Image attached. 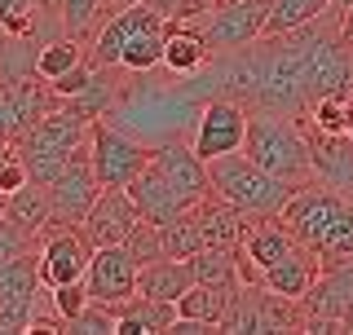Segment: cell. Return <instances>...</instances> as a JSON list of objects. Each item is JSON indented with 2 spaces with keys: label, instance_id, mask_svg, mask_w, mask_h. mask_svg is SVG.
Masks as SVG:
<instances>
[{
  "label": "cell",
  "instance_id": "obj_25",
  "mask_svg": "<svg viewBox=\"0 0 353 335\" xmlns=\"http://www.w3.org/2000/svg\"><path fill=\"white\" fill-rule=\"evenodd\" d=\"M5 212H9V216H14V221H22V225H27V230L44 234V225H49V221H53L49 185H44V181H27L22 190H14V194H9Z\"/></svg>",
  "mask_w": 353,
  "mask_h": 335
},
{
  "label": "cell",
  "instance_id": "obj_13",
  "mask_svg": "<svg viewBox=\"0 0 353 335\" xmlns=\"http://www.w3.org/2000/svg\"><path fill=\"white\" fill-rule=\"evenodd\" d=\"M150 163L163 172V181L176 190V199H181L185 207H194L199 199L212 194V176H208V159H199L194 146H181V141H163V146H154Z\"/></svg>",
  "mask_w": 353,
  "mask_h": 335
},
{
  "label": "cell",
  "instance_id": "obj_40",
  "mask_svg": "<svg viewBox=\"0 0 353 335\" xmlns=\"http://www.w3.org/2000/svg\"><path fill=\"white\" fill-rule=\"evenodd\" d=\"M349 137H353V132H349Z\"/></svg>",
  "mask_w": 353,
  "mask_h": 335
},
{
  "label": "cell",
  "instance_id": "obj_15",
  "mask_svg": "<svg viewBox=\"0 0 353 335\" xmlns=\"http://www.w3.org/2000/svg\"><path fill=\"white\" fill-rule=\"evenodd\" d=\"M185 212H190L199 252H203V247H239L243 234H248V221H252L248 212H239L234 203H225L216 190L208 199H199L194 207H185Z\"/></svg>",
  "mask_w": 353,
  "mask_h": 335
},
{
  "label": "cell",
  "instance_id": "obj_5",
  "mask_svg": "<svg viewBox=\"0 0 353 335\" xmlns=\"http://www.w3.org/2000/svg\"><path fill=\"white\" fill-rule=\"evenodd\" d=\"M349 203H353L349 194H336V190H327L318 181H305V185L292 190V199L283 203L279 216L292 225V234L305 243V247L318 252L327 243V234L340 225V216L349 212Z\"/></svg>",
  "mask_w": 353,
  "mask_h": 335
},
{
  "label": "cell",
  "instance_id": "obj_23",
  "mask_svg": "<svg viewBox=\"0 0 353 335\" xmlns=\"http://www.w3.org/2000/svg\"><path fill=\"white\" fill-rule=\"evenodd\" d=\"M243 287V283H239ZM239 287H208V283H194L190 292L176 300V318H194V322H208V327H221V314L230 309Z\"/></svg>",
  "mask_w": 353,
  "mask_h": 335
},
{
  "label": "cell",
  "instance_id": "obj_22",
  "mask_svg": "<svg viewBox=\"0 0 353 335\" xmlns=\"http://www.w3.org/2000/svg\"><path fill=\"white\" fill-rule=\"evenodd\" d=\"M88 58V49H84V40H75V36H53V40H44L40 49H36V62H31V71L40 75V80H62L66 71H75Z\"/></svg>",
  "mask_w": 353,
  "mask_h": 335
},
{
  "label": "cell",
  "instance_id": "obj_8",
  "mask_svg": "<svg viewBox=\"0 0 353 335\" xmlns=\"http://www.w3.org/2000/svg\"><path fill=\"white\" fill-rule=\"evenodd\" d=\"M248 141V106L234 97H208L199 106L190 146L199 159H216V154H234Z\"/></svg>",
  "mask_w": 353,
  "mask_h": 335
},
{
  "label": "cell",
  "instance_id": "obj_7",
  "mask_svg": "<svg viewBox=\"0 0 353 335\" xmlns=\"http://www.w3.org/2000/svg\"><path fill=\"white\" fill-rule=\"evenodd\" d=\"M93 261V243L84 238L80 225L71 221H49L40 234V283L44 287H66L80 283Z\"/></svg>",
  "mask_w": 353,
  "mask_h": 335
},
{
  "label": "cell",
  "instance_id": "obj_32",
  "mask_svg": "<svg viewBox=\"0 0 353 335\" xmlns=\"http://www.w3.org/2000/svg\"><path fill=\"white\" fill-rule=\"evenodd\" d=\"M66 331L75 335H115V305H97V300H88V305L66 322Z\"/></svg>",
  "mask_w": 353,
  "mask_h": 335
},
{
  "label": "cell",
  "instance_id": "obj_14",
  "mask_svg": "<svg viewBox=\"0 0 353 335\" xmlns=\"http://www.w3.org/2000/svg\"><path fill=\"white\" fill-rule=\"evenodd\" d=\"M154 22H163V14H154L146 0H141V5L119 9V14H110L102 27L93 31V40H88V62H93L97 71H110V66H119V53H124V44L137 36V31L154 27Z\"/></svg>",
  "mask_w": 353,
  "mask_h": 335
},
{
  "label": "cell",
  "instance_id": "obj_24",
  "mask_svg": "<svg viewBox=\"0 0 353 335\" xmlns=\"http://www.w3.org/2000/svg\"><path fill=\"white\" fill-rule=\"evenodd\" d=\"M190 261V274L194 283H208V287H239V247H203Z\"/></svg>",
  "mask_w": 353,
  "mask_h": 335
},
{
  "label": "cell",
  "instance_id": "obj_34",
  "mask_svg": "<svg viewBox=\"0 0 353 335\" xmlns=\"http://www.w3.org/2000/svg\"><path fill=\"white\" fill-rule=\"evenodd\" d=\"M31 181V172H27V163H22V154H14V159H5L0 163V194H14V190H22Z\"/></svg>",
  "mask_w": 353,
  "mask_h": 335
},
{
  "label": "cell",
  "instance_id": "obj_29",
  "mask_svg": "<svg viewBox=\"0 0 353 335\" xmlns=\"http://www.w3.org/2000/svg\"><path fill=\"white\" fill-rule=\"evenodd\" d=\"M309 124L323 132H353V93L340 88V93H323L314 106H309Z\"/></svg>",
  "mask_w": 353,
  "mask_h": 335
},
{
  "label": "cell",
  "instance_id": "obj_18",
  "mask_svg": "<svg viewBox=\"0 0 353 335\" xmlns=\"http://www.w3.org/2000/svg\"><path fill=\"white\" fill-rule=\"evenodd\" d=\"M128 194H132V203H137V212L146 221H154V225H168V221H176L185 212V203L181 199H176V190L163 181V172L154 163H146L141 168L137 176H132V181L124 185Z\"/></svg>",
  "mask_w": 353,
  "mask_h": 335
},
{
  "label": "cell",
  "instance_id": "obj_39",
  "mask_svg": "<svg viewBox=\"0 0 353 335\" xmlns=\"http://www.w3.org/2000/svg\"><path fill=\"white\" fill-rule=\"evenodd\" d=\"M331 5H340V9H345V5H353V0H331Z\"/></svg>",
  "mask_w": 353,
  "mask_h": 335
},
{
  "label": "cell",
  "instance_id": "obj_11",
  "mask_svg": "<svg viewBox=\"0 0 353 335\" xmlns=\"http://www.w3.org/2000/svg\"><path fill=\"white\" fill-rule=\"evenodd\" d=\"M137 221H141V212H137L128 190L124 185H102V194H97L93 207L84 212L80 230H84V238L93 243V247H106V243H124Z\"/></svg>",
  "mask_w": 353,
  "mask_h": 335
},
{
  "label": "cell",
  "instance_id": "obj_12",
  "mask_svg": "<svg viewBox=\"0 0 353 335\" xmlns=\"http://www.w3.org/2000/svg\"><path fill=\"white\" fill-rule=\"evenodd\" d=\"M305 132H309V176L353 199V137L349 132H323L314 124Z\"/></svg>",
  "mask_w": 353,
  "mask_h": 335
},
{
  "label": "cell",
  "instance_id": "obj_20",
  "mask_svg": "<svg viewBox=\"0 0 353 335\" xmlns=\"http://www.w3.org/2000/svg\"><path fill=\"white\" fill-rule=\"evenodd\" d=\"M296 243H301V238L292 234V225H287L283 216H256V221H248V234H243L239 247L248 252L261 270H270V265H279Z\"/></svg>",
  "mask_w": 353,
  "mask_h": 335
},
{
  "label": "cell",
  "instance_id": "obj_6",
  "mask_svg": "<svg viewBox=\"0 0 353 335\" xmlns=\"http://www.w3.org/2000/svg\"><path fill=\"white\" fill-rule=\"evenodd\" d=\"M88 154H93V168H97V181L102 185H128L132 176L150 163L154 146L128 137L124 128L106 124V119H97V124L88 128Z\"/></svg>",
  "mask_w": 353,
  "mask_h": 335
},
{
  "label": "cell",
  "instance_id": "obj_37",
  "mask_svg": "<svg viewBox=\"0 0 353 335\" xmlns=\"http://www.w3.org/2000/svg\"><path fill=\"white\" fill-rule=\"evenodd\" d=\"M14 154H18V146H14V137H0V163H5V159H14Z\"/></svg>",
  "mask_w": 353,
  "mask_h": 335
},
{
  "label": "cell",
  "instance_id": "obj_21",
  "mask_svg": "<svg viewBox=\"0 0 353 335\" xmlns=\"http://www.w3.org/2000/svg\"><path fill=\"white\" fill-rule=\"evenodd\" d=\"M194 287V274H190V261H176V256H163V261H150L137 270V292L141 296H154V300H181L185 292Z\"/></svg>",
  "mask_w": 353,
  "mask_h": 335
},
{
  "label": "cell",
  "instance_id": "obj_31",
  "mask_svg": "<svg viewBox=\"0 0 353 335\" xmlns=\"http://www.w3.org/2000/svg\"><path fill=\"white\" fill-rule=\"evenodd\" d=\"M124 247H128L132 261H137V270H141V265H150V261H163V238H159V225L141 216L137 225H132V234L124 238Z\"/></svg>",
  "mask_w": 353,
  "mask_h": 335
},
{
  "label": "cell",
  "instance_id": "obj_38",
  "mask_svg": "<svg viewBox=\"0 0 353 335\" xmlns=\"http://www.w3.org/2000/svg\"><path fill=\"white\" fill-rule=\"evenodd\" d=\"M5 44H9V31L0 27V58H5Z\"/></svg>",
  "mask_w": 353,
  "mask_h": 335
},
{
  "label": "cell",
  "instance_id": "obj_10",
  "mask_svg": "<svg viewBox=\"0 0 353 335\" xmlns=\"http://www.w3.org/2000/svg\"><path fill=\"white\" fill-rule=\"evenodd\" d=\"M84 287H88V300H97V305H119V300L137 296V261L128 256L124 243L93 247Z\"/></svg>",
  "mask_w": 353,
  "mask_h": 335
},
{
  "label": "cell",
  "instance_id": "obj_1",
  "mask_svg": "<svg viewBox=\"0 0 353 335\" xmlns=\"http://www.w3.org/2000/svg\"><path fill=\"white\" fill-rule=\"evenodd\" d=\"M309 119H292L283 110H248V141L243 154L287 185H305L309 176Z\"/></svg>",
  "mask_w": 353,
  "mask_h": 335
},
{
  "label": "cell",
  "instance_id": "obj_36",
  "mask_svg": "<svg viewBox=\"0 0 353 335\" xmlns=\"http://www.w3.org/2000/svg\"><path fill=\"white\" fill-rule=\"evenodd\" d=\"M128 5H141V0H106V5H102V14L110 18V14H119V9H128Z\"/></svg>",
  "mask_w": 353,
  "mask_h": 335
},
{
  "label": "cell",
  "instance_id": "obj_17",
  "mask_svg": "<svg viewBox=\"0 0 353 335\" xmlns=\"http://www.w3.org/2000/svg\"><path fill=\"white\" fill-rule=\"evenodd\" d=\"M318 274H323L318 252L305 247V243H296V247L287 252L279 265H270V270H265L261 287H270V292H279V296H292V300H305L309 287L318 283Z\"/></svg>",
  "mask_w": 353,
  "mask_h": 335
},
{
  "label": "cell",
  "instance_id": "obj_30",
  "mask_svg": "<svg viewBox=\"0 0 353 335\" xmlns=\"http://www.w3.org/2000/svg\"><path fill=\"white\" fill-rule=\"evenodd\" d=\"M22 256H40V234L14 221L9 212H0V270L22 261Z\"/></svg>",
  "mask_w": 353,
  "mask_h": 335
},
{
  "label": "cell",
  "instance_id": "obj_35",
  "mask_svg": "<svg viewBox=\"0 0 353 335\" xmlns=\"http://www.w3.org/2000/svg\"><path fill=\"white\" fill-rule=\"evenodd\" d=\"M340 36H345V44L353 49V5L340 9Z\"/></svg>",
  "mask_w": 353,
  "mask_h": 335
},
{
  "label": "cell",
  "instance_id": "obj_33",
  "mask_svg": "<svg viewBox=\"0 0 353 335\" xmlns=\"http://www.w3.org/2000/svg\"><path fill=\"white\" fill-rule=\"evenodd\" d=\"M146 5L154 9V14H163V18L190 22V18H199V14H208V9H212L216 0H146Z\"/></svg>",
  "mask_w": 353,
  "mask_h": 335
},
{
  "label": "cell",
  "instance_id": "obj_26",
  "mask_svg": "<svg viewBox=\"0 0 353 335\" xmlns=\"http://www.w3.org/2000/svg\"><path fill=\"white\" fill-rule=\"evenodd\" d=\"M106 0H53V14H58V31L75 40H93V31L106 22L102 14Z\"/></svg>",
  "mask_w": 353,
  "mask_h": 335
},
{
  "label": "cell",
  "instance_id": "obj_3",
  "mask_svg": "<svg viewBox=\"0 0 353 335\" xmlns=\"http://www.w3.org/2000/svg\"><path fill=\"white\" fill-rule=\"evenodd\" d=\"M208 176H212V190L225 203H234L239 212H248L252 221L256 216H279L283 203L292 199L296 185H287L283 176L265 172L261 163H252L248 154H216L208 159Z\"/></svg>",
  "mask_w": 353,
  "mask_h": 335
},
{
  "label": "cell",
  "instance_id": "obj_4",
  "mask_svg": "<svg viewBox=\"0 0 353 335\" xmlns=\"http://www.w3.org/2000/svg\"><path fill=\"white\" fill-rule=\"evenodd\" d=\"M265 18H270V0H216L208 14L190 22L212 44V53H239L265 36Z\"/></svg>",
  "mask_w": 353,
  "mask_h": 335
},
{
  "label": "cell",
  "instance_id": "obj_9",
  "mask_svg": "<svg viewBox=\"0 0 353 335\" xmlns=\"http://www.w3.org/2000/svg\"><path fill=\"white\" fill-rule=\"evenodd\" d=\"M97 194H102V181H97L93 154H88V141H84V146L62 163V172L49 181L53 221H71V225H80L84 212L93 207V199H97Z\"/></svg>",
  "mask_w": 353,
  "mask_h": 335
},
{
  "label": "cell",
  "instance_id": "obj_28",
  "mask_svg": "<svg viewBox=\"0 0 353 335\" xmlns=\"http://www.w3.org/2000/svg\"><path fill=\"white\" fill-rule=\"evenodd\" d=\"M331 0H270V18H265V36H283L296 31L305 22H314L318 14H327Z\"/></svg>",
  "mask_w": 353,
  "mask_h": 335
},
{
  "label": "cell",
  "instance_id": "obj_19",
  "mask_svg": "<svg viewBox=\"0 0 353 335\" xmlns=\"http://www.w3.org/2000/svg\"><path fill=\"white\" fill-rule=\"evenodd\" d=\"M176 322L172 300H154V296H128L115 305V335H163Z\"/></svg>",
  "mask_w": 353,
  "mask_h": 335
},
{
  "label": "cell",
  "instance_id": "obj_16",
  "mask_svg": "<svg viewBox=\"0 0 353 335\" xmlns=\"http://www.w3.org/2000/svg\"><path fill=\"white\" fill-rule=\"evenodd\" d=\"M208 62H212V44L199 36L194 22L163 18V66H168L172 75H181V80H190Z\"/></svg>",
  "mask_w": 353,
  "mask_h": 335
},
{
  "label": "cell",
  "instance_id": "obj_27",
  "mask_svg": "<svg viewBox=\"0 0 353 335\" xmlns=\"http://www.w3.org/2000/svg\"><path fill=\"white\" fill-rule=\"evenodd\" d=\"M119 66L132 71V75H150L154 66H163V22L137 31V36L124 44V53H119Z\"/></svg>",
  "mask_w": 353,
  "mask_h": 335
},
{
  "label": "cell",
  "instance_id": "obj_2",
  "mask_svg": "<svg viewBox=\"0 0 353 335\" xmlns=\"http://www.w3.org/2000/svg\"><path fill=\"white\" fill-rule=\"evenodd\" d=\"M88 128H93V119L80 115V110L62 97V102L44 110V115L27 132H18L14 146L22 154V163H27L31 181H44V185H49L53 176L62 172V163L88 141Z\"/></svg>",
  "mask_w": 353,
  "mask_h": 335
}]
</instances>
